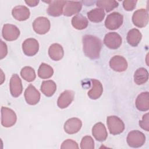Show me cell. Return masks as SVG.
I'll list each match as a JSON object with an SVG mask.
<instances>
[{
  "instance_id": "cell-33",
  "label": "cell",
  "mask_w": 149,
  "mask_h": 149,
  "mask_svg": "<svg viewBox=\"0 0 149 149\" xmlns=\"http://www.w3.org/2000/svg\"><path fill=\"white\" fill-rule=\"evenodd\" d=\"M140 126L147 132L149 131V115L148 113L144 114L143 116L142 119L139 121Z\"/></svg>"
},
{
  "instance_id": "cell-26",
  "label": "cell",
  "mask_w": 149,
  "mask_h": 149,
  "mask_svg": "<svg viewBox=\"0 0 149 149\" xmlns=\"http://www.w3.org/2000/svg\"><path fill=\"white\" fill-rule=\"evenodd\" d=\"M148 72L144 68L137 69L134 74V81L138 85H141L147 81Z\"/></svg>"
},
{
  "instance_id": "cell-17",
  "label": "cell",
  "mask_w": 149,
  "mask_h": 149,
  "mask_svg": "<svg viewBox=\"0 0 149 149\" xmlns=\"http://www.w3.org/2000/svg\"><path fill=\"white\" fill-rule=\"evenodd\" d=\"M74 93L72 90H65L62 92L57 101V105L61 109L68 107L74 99Z\"/></svg>"
},
{
  "instance_id": "cell-8",
  "label": "cell",
  "mask_w": 149,
  "mask_h": 149,
  "mask_svg": "<svg viewBox=\"0 0 149 149\" xmlns=\"http://www.w3.org/2000/svg\"><path fill=\"white\" fill-rule=\"evenodd\" d=\"M122 38L121 36L115 32L107 33L104 38V44L109 48L116 49L121 45Z\"/></svg>"
},
{
  "instance_id": "cell-5",
  "label": "cell",
  "mask_w": 149,
  "mask_h": 149,
  "mask_svg": "<svg viewBox=\"0 0 149 149\" xmlns=\"http://www.w3.org/2000/svg\"><path fill=\"white\" fill-rule=\"evenodd\" d=\"M123 20V16L118 12H114L107 16L105 21V26L109 30H116L122 26Z\"/></svg>"
},
{
  "instance_id": "cell-36",
  "label": "cell",
  "mask_w": 149,
  "mask_h": 149,
  "mask_svg": "<svg viewBox=\"0 0 149 149\" xmlns=\"http://www.w3.org/2000/svg\"><path fill=\"white\" fill-rule=\"evenodd\" d=\"M25 2L29 6L33 7L38 5V3H39V1H25Z\"/></svg>"
},
{
  "instance_id": "cell-19",
  "label": "cell",
  "mask_w": 149,
  "mask_h": 149,
  "mask_svg": "<svg viewBox=\"0 0 149 149\" xmlns=\"http://www.w3.org/2000/svg\"><path fill=\"white\" fill-rule=\"evenodd\" d=\"M92 134L97 141H105L108 136V133L105 125L101 122L95 123L92 129Z\"/></svg>"
},
{
  "instance_id": "cell-9",
  "label": "cell",
  "mask_w": 149,
  "mask_h": 149,
  "mask_svg": "<svg viewBox=\"0 0 149 149\" xmlns=\"http://www.w3.org/2000/svg\"><path fill=\"white\" fill-rule=\"evenodd\" d=\"M22 49L24 54L29 56L35 55L39 49V44L37 40L29 38L24 41L22 44Z\"/></svg>"
},
{
  "instance_id": "cell-14",
  "label": "cell",
  "mask_w": 149,
  "mask_h": 149,
  "mask_svg": "<svg viewBox=\"0 0 149 149\" xmlns=\"http://www.w3.org/2000/svg\"><path fill=\"white\" fill-rule=\"evenodd\" d=\"M82 126L81 120L77 118H72L68 119L64 124L63 129L66 133L72 134L77 133Z\"/></svg>"
},
{
  "instance_id": "cell-28",
  "label": "cell",
  "mask_w": 149,
  "mask_h": 149,
  "mask_svg": "<svg viewBox=\"0 0 149 149\" xmlns=\"http://www.w3.org/2000/svg\"><path fill=\"white\" fill-rule=\"evenodd\" d=\"M54 74V70L49 65L42 63L38 70V76L41 79H49Z\"/></svg>"
},
{
  "instance_id": "cell-11",
  "label": "cell",
  "mask_w": 149,
  "mask_h": 149,
  "mask_svg": "<svg viewBox=\"0 0 149 149\" xmlns=\"http://www.w3.org/2000/svg\"><path fill=\"white\" fill-rule=\"evenodd\" d=\"M24 98L27 104L34 105L40 100V93L32 84H30L24 91Z\"/></svg>"
},
{
  "instance_id": "cell-20",
  "label": "cell",
  "mask_w": 149,
  "mask_h": 149,
  "mask_svg": "<svg viewBox=\"0 0 149 149\" xmlns=\"http://www.w3.org/2000/svg\"><path fill=\"white\" fill-rule=\"evenodd\" d=\"M136 107L140 111H147L149 109V93L142 92L136 100Z\"/></svg>"
},
{
  "instance_id": "cell-13",
  "label": "cell",
  "mask_w": 149,
  "mask_h": 149,
  "mask_svg": "<svg viewBox=\"0 0 149 149\" xmlns=\"http://www.w3.org/2000/svg\"><path fill=\"white\" fill-rule=\"evenodd\" d=\"M10 92L13 97H18L23 91L22 80L17 74H12L9 83Z\"/></svg>"
},
{
  "instance_id": "cell-31",
  "label": "cell",
  "mask_w": 149,
  "mask_h": 149,
  "mask_svg": "<svg viewBox=\"0 0 149 149\" xmlns=\"http://www.w3.org/2000/svg\"><path fill=\"white\" fill-rule=\"evenodd\" d=\"M80 148L81 149H93L94 148V141L90 136L83 137L80 142Z\"/></svg>"
},
{
  "instance_id": "cell-23",
  "label": "cell",
  "mask_w": 149,
  "mask_h": 149,
  "mask_svg": "<svg viewBox=\"0 0 149 149\" xmlns=\"http://www.w3.org/2000/svg\"><path fill=\"white\" fill-rule=\"evenodd\" d=\"M142 35L140 31L137 29H132L127 33L126 40L129 45L132 47H136L141 40Z\"/></svg>"
},
{
  "instance_id": "cell-16",
  "label": "cell",
  "mask_w": 149,
  "mask_h": 149,
  "mask_svg": "<svg viewBox=\"0 0 149 149\" xmlns=\"http://www.w3.org/2000/svg\"><path fill=\"white\" fill-rule=\"evenodd\" d=\"M82 3L79 1H66L63 7V14L66 16H71L78 13L81 9Z\"/></svg>"
},
{
  "instance_id": "cell-10",
  "label": "cell",
  "mask_w": 149,
  "mask_h": 149,
  "mask_svg": "<svg viewBox=\"0 0 149 149\" xmlns=\"http://www.w3.org/2000/svg\"><path fill=\"white\" fill-rule=\"evenodd\" d=\"M2 34L3 38L6 41H14L18 38L20 36V30L15 25L5 24L3 25Z\"/></svg>"
},
{
  "instance_id": "cell-24",
  "label": "cell",
  "mask_w": 149,
  "mask_h": 149,
  "mask_svg": "<svg viewBox=\"0 0 149 149\" xmlns=\"http://www.w3.org/2000/svg\"><path fill=\"white\" fill-rule=\"evenodd\" d=\"M56 90V85L55 83L51 80H45L42 82L41 86V91L47 97L52 96Z\"/></svg>"
},
{
  "instance_id": "cell-7",
  "label": "cell",
  "mask_w": 149,
  "mask_h": 149,
  "mask_svg": "<svg viewBox=\"0 0 149 149\" xmlns=\"http://www.w3.org/2000/svg\"><path fill=\"white\" fill-rule=\"evenodd\" d=\"M50 21L45 17H38L33 23V28L36 33L45 34L50 29Z\"/></svg>"
},
{
  "instance_id": "cell-3",
  "label": "cell",
  "mask_w": 149,
  "mask_h": 149,
  "mask_svg": "<svg viewBox=\"0 0 149 149\" xmlns=\"http://www.w3.org/2000/svg\"><path fill=\"white\" fill-rule=\"evenodd\" d=\"M126 141L130 147L139 148L144 144L146 136L143 133L139 130H132L128 133Z\"/></svg>"
},
{
  "instance_id": "cell-1",
  "label": "cell",
  "mask_w": 149,
  "mask_h": 149,
  "mask_svg": "<svg viewBox=\"0 0 149 149\" xmlns=\"http://www.w3.org/2000/svg\"><path fill=\"white\" fill-rule=\"evenodd\" d=\"M83 49L86 56L96 59L100 57L102 42L100 38L92 35H85L82 38Z\"/></svg>"
},
{
  "instance_id": "cell-29",
  "label": "cell",
  "mask_w": 149,
  "mask_h": 149,
  "mask_svg": "<svg viewBox=\"0 0 149 149\" xmlns=\"http://www.w3.org/2000/svg\"><path fill=\"white\" fill-rule=\"evenodd\" d=\"M97 6L102 9H105L107 12L112 10L115 8L118 7L119 3L116 1H108L102 0L97 1Z\"/></svg>"
},
{
  "instance_id": "cell-18",
  "label": "cell",
  "mask_w": 149,
  "mask_h": 149,
  "mask_svg": "<svg viewBox=\"0 0 149 149\" xmlns=\"http://www.w3.org/2000/svg\"><path fill=\"white\" fill-rule=\"evenodd\" d=\"M12 14L16 20L24 21L29 18L30 12L29 9L26 6L18 5L13 8Z\"/></svg>"
},
{
  "instance_id": "cell-15",
  "label": "cell",
  "mask_w": 149,
  "mask_h": 149,
  "mask_svg": "<svg viewBox=\"0 0 149 149\" xmlns=\"http://www.w3.org/2000/svg\"><path fill=\"white\" fill-rule=\"evenodd\" d=\"M65 3V1H51L47 10L48 14L54 17L61 16L63 13Z\"/></svg>"
},
{
  "instance_id": "cell-32",
  "label": "cell",
  "mask_w": 149,
  "mask_h": 149,
  "mask_svg": "<svg viewBox=\"0 0 149 149\" xmlns=\"http://www.w3.org/2000/svg\"><path fill=\"white\" fill-rule=\"evenodd\" d=\"M61 148L62 149H65V148H79V146L78 144L71 140V139H67L65 140L61 144Z\"/></svg>"
},
{
  "instance_id": "cell-21",
  "label": "cell",
  "mask_w": 149,
  "mask_h": 149,
  "mask_svg": "<svg viewBox=\"0 0 149 149\" xmlns=\"http://www.w3.org/2000/svg\"><path fill=\"white\" fill-rule=\"evenodd\" d=\"M91 88L88 91V97L92 100L98 99L101 97L103 91L102 85L101 82L96 79H91Z\"/></svg>"
},
{
  "instance_id": "cell-34",
  "label": "cell",
  "mask_w": 149,
  "mask_h": 149,
  "mask_svg": "<svg viewBox=\"0 0 149 149\" xmlns=\"http://www.w3.org/2000/svg\"><path fill=\"white\" fill-rule=\"evenodd\" d=\"M137 1L134 0H125L123 2V6L126 10L130 11L134 9Z\"/></svg>"
},
{
  "instance_id": "cell-22",
  "label": "cell",
  "mask_w": 149,
  "mask_h": 149,
  "mask_svg": "<svg viewBox=\"0 0 149 149\" xmlns=\"http://www.w3.org/2000/svg\"><path fill=\"white\" fill-rule=\"evenodd\" d=\"M48 55L50 58L54 61H58L61 60L64 55V51L62 45L57 43L52 44L48 49Z\"/></svg>"
},
{
  "instance_id": "cell-25",
  "label": "cell",
  "mask_w": 149,
  "mask_h": 149,
  "mask_svg": "<svg viewBox=\"0 0 149 149\" xmlns=\"http://www.w3.org/2000/svg\"><path fill=\"white\" fill-rule=\"evenodd\" d=\"M105 15L104 10L101 8H94L87 13L89 20L94 23H99L103 20Z\"/></svg>"
},
{
  "instance_id": "cell-35",
  "label": "cell",
  "mask_w": 149,
  "mask_h": 149,
  "mask_svg": "<svg viewBox=\"0 0 149 149\" xmlns=\"http://www.w3.org/2000/svg\"><path fill=\"white\" fill-rule=\"evenodd\" d=\"M8 54V47L6 44L3 41H1V54H0V58L1 59L5 58Z\"/></svg>"
},
{
  "instance_id": "cell-2",
  "label": "cell",
  "mask_w": 149,
  "mask_h": 149,
  "mask_svg": "<svg viewBox=\"0 0 149 149\" xmlns=\"http://www.w3.org/2000/svg\"><path fill=\"white\" fill-rule=\"evenodd\" d=\"M107 123L109 133L112 135L119 134L125 129L123 122L119 117L115 115L108 116Z\"/></svg>"
},
{
  "instance_id": "cell-12",
  "label": "cell",
  "mask_w": 149,
  "mask_h": 149,
  "mask_svg": "<svg viewBox=\"0 0 149 149\" xmlns=\"http://www.w3.org/2000/svg\"><path fill=\"white\" fill-rule=\"evenodd\" d=\"M109 66L114 71L121 72L126 70L127 62L124 57L120 55H115L109 61Z\"/></svg>"
},
{
  "instance_id": "cell-30",
  "label": "cell",
  "mask_w": 149,
  "mask_h": 149,
  "mask_svg": "<svg viewBox=\"0 0 149 149\" xmlns=\"http://www.w3.org/2000/svg\"><path fill=\"white\" fill-rule=\"evenodd\" d=\"M22 77L27 81L31 82L34 80L36 75L34 69L30 66H25L20 71Z\"/></svg>"
},
{
  "instance_id": "cell-6",
  "label": "cell",
  "mask_w": 149,
  "mask_h": 149,
  "mask_svg": "<svg viewBox=\"0 0 149 149\" xmlns=\"http://www.w3.org/2000/svg\"><path fill=\"white\" fill-rule=\"evenodd\" d=\"M133 24L140 28L147 26L148 23V13L146 9H140L136 10L132 16Z\"/></svg>"
},
{
  "instance_id": "cell-27",
  "label": "cell",
  "mask_w": 149,
  "mask_h": 149,
  "mask_svg": "<svg viewBox=\"0 0 149 149\" xmlns=\"http://www.w3.org/2000/svg\"><path fill=\"white\" fill-rule=\"evenodd\" d=\"M88 24L87 19L80 14L75 15L72 19V24L77 30H83L86 29Z\"/></svg>"
},
{
  "instance_id": "cell-4",
  "label": "cell",
  "mask_w": 149,
  "mask_h": 149,
  "mask_svg": "<svg viewBox=\"0 0 149 149\" xmlns=\"http://www.w3.org/2000/svg\"><path fill=\"white\" fill-rule=\"evenodd\" d=\"M17 120L15 112L11 109L2 107L1 108V124L5 127L13 126Z\"/></svg>"
}]
</instances>
